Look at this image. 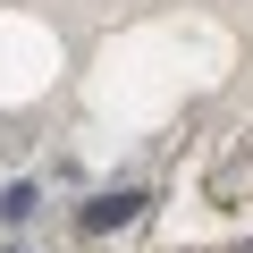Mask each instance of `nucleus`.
I'll return each mask as SVG.
<instances>
[{
  "label": "nucleus",
  "mask_w": 253,
  "mask_h": 253,
  "mask_svg": "<svg viewBox=\"0 0 253 253\" xmlns=\"http://www.w3.org/2000/svg\"><path fill=\"white\" fill-rule=\"evenodd\" d=\"M135 211H144V194H135V186H118V194H93L76 219H84V236H110V228H126V219H135Z\"/></svg>",
  "instance_id": "f257e3e1"
},
{
  "label": "nucleus",
  "mask_w": 253,
  "mask_h": 253,
  "mask_svg": "<svg viewBox=\"0 0 253 253\" xmlns=\"http://www.w3.org/2000/svg\"><path fill=\"white\" fill-rule=\"evenodd\" d=\"M34 203H42L34 186H0V219H9V228H17V219H34Z\"/></svg>",
  "instance_id": "f03ea898"
}]
</instances>
